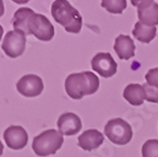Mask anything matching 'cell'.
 Wrapping results in <instances>:
<instances>
[{
	"label": "cell",
	"mask_w": 158,
	"mask_h": 157,
	"mask_svg": "<svg viewBox=\"0 0 158 157\" xmlns=\"http://www.w3.org/2000/svg\"><path fill=\"white\" fill-rule=\"evenodd\" d=\"M65 91L73 100H81L85 95H91L100 87V80L93 72L84 71L80 73H72L66 78Z\"/></svg>",
	"instance_id": "7a4b0ae2"
},
{
	"label": "cell",
	"mask_w": 158,
	"mask_h": 157,
	"mask_svg": "<svg viewBox=\"0 0 158 157\" xmlns=\"http://www.w3.org/2000/svg\"><path fill=\"white\" fill-rule=\"evenodd\" d=\"M93 71L98 72L102 78H111L117 71V63L110 53L100 52L93 57L91 61Z\"/></svg>",
	"instance_id": "52a82bcc"
},
{
	"label": "cell",
	"mask_w": 158,
	"mask_h": 157,
	"mask_svg": "<svg viewBox=\"0 0 158 157\" xmlns=\"http://www.w3.org/2000/svg\"><path fill=\"white\" fill-rule=\"evenodd\" d=\"M12 26L23 33L32 34L41 41H50L54 37V28L49 19L30 8H20L13 15Z\"/></svg>",
	"instance_id": "6da1fadb"
},
{
	"label": "cell",
	"mask_w": 158,
	"mask_h": 157,
	"mask_svg": "<svg viewBox=\"0 0 158 157\" xmlns=\"http://www.w3.org/2000/svg\"><path fill=\"white\" fill-rule=\"evenodd\" d=\"M143 87L146 91V95H147V99L146 101L148 102H153V103H158V87H150L149 84L144 83Z\"/></svg>",
	"instance_id": "ac0fdd59"
},
{
	"label": "cell",
	"mask_w": 158,
	"mask_h": 157,
	"mask_svg": "<svg viewBox=\"0 0 158 157\" xmlns=\"http://www.w3.org/2000/svg\"><path fill=\"white\" fill-rule=\"evenodd\" d=\"M156 33H157L156 27L147 26L140 21L135 23L134 29H133V36L143 43H149L152 40L155 39Z\"/></svg>",
	"instance_id": "9a60e30c"
},
{
	"label": "cell",
	"mask_w": 158,
	"mask_h": 157,
	"mask_svg": "<svg viewBox=\"0 0 158 157\" xmlns=\"http://www.w3.org/2000/svg\"><path fill=\"white\" fill-rule=\"evenodd\" d=\"M58 128L62 135H75L77 134L82 128V121L77 114L74 113H63L62 115H60L58 120Z\"/></svg>",
	"instance_id": "8fae6325"
},
{
	"label": "cell",
	"mask_w": 158,
	"mask_h": 157,
	"mask_svg": "<svg viewBox=\"0 0 158 157\" xmlns=\"http://www.w3.org/2000/svg\"><path fill=\"white\" fill-rule=\"evenodd\" d=\"M26 42V33L15 29L5 34L1 48L5 54L8 55L9 58H18L24 52Z\"/></svg>",
	"instance_id": "8992f818"
},
{
	"label": "cell",
	"mask_w": 158,
	"mask_h": 157,
	"mask_svg": "<svg viewBox=\"0 0 158 157\" xmlns=\"http://www.w3.org/2000/svg\"><path fill=\"white\" fill-rule=\"evenodd\" d=\"M146 83L149 84L150 87H158V68L150 69L145 75Z\"/></svg>",
	"instance_id": "d6986e66"
},
{
	"label": "cell",
	"mask_w": 158,
	"mask_h": 157,
	"mask_svg": "<svg viewBox=\"0 0 158 157\" xmlns=\"http://www.w3.org/2000/svg\"><path fill=\"white\" fill-rule=\"evenodd\" d=\"M135 43L133 39L125 34H119L115 39L114 50L118 58L122 60H128L135 55Z\"/></svg>",
	"instance_id": "4fadbf2b"
},
{
	"label": "cell",
	"mask_w": 158,
	"mask_h": 157,
	"mask_svg": "<svg viewBox=\"0 0 158 157\" xmlns=\"http://www.w3.org/2000/svg\"><path fill=\"white\" fill-rule=\"evenodd\" d=\"M3 139L7 146L11 149H22L28 143V133L22 126L12 125L3 132Z\"/></svg>",
	"instance_id": "30bf717a"
},
{
	"label": "cell",
	"mask_w": 158,
	"mask_h": 157,
	"mask_svg": "<svg viewBox=\"0 0 158 157\" xmlns=\"http://www.w3.org/2000/svg\"><path fill=\"white\" fill-rule=\"evenodd\" d=\"M63 135L56 129H48L35 136L32 143V149L38 156L45 157L54 155L63 144Z\"/></svg>",
	"instance_id": "277c9868"
},
{
	"label": "cell",
	"mask_w": 158,
	"mask_h": 157,
	"mask_svg": "<svg viewBox=\"0 0 158 157\" xmlns=\"http://www.w3.org/2000/svg\"><path fill=\"white\" fill-rule=\"evenodd\" d=\"M101 6L105 8L108 12L112 13H122L126 8V0H104L101 2Z\"/></svg>",
	"instance_id": "2e32d148"
},
{
	"label": "cell",
	"mask_w": 158,
	"mask_h": 157,
	"mask_svg": "<svg viewBox=\"0 0 158 157\" xmlns=\"http://www.w3.org/2000/svg\"><path fill=\"white\" fill-rule=\"evenodd\" d=\"M17 90L26 97H35L43 91V81L39 75L27 74L22 76L17 83Z\"/></svg>",
	"instance_id": "ba28073f"
},
{
	"label": "cell",
	"mask_w": 158,
	"mask_h": 157,
	"mask_svg": "<svg viewBox=\"0 0 158 157\" xmlns=\"http://www.w3.org/2000/svg\"><path fill=\"white\" fill-rule=\"evenodd\" d=\"M51 15L53 19L64 27L65 31L79 33L82 29V17L80 12L69 1L56 0L51 6Z\"/></svg>",
	"instance_id": "3957f363"
},
{
	"label": "cell",
	"mask_w": 158,
	"mask_h": 157,
	"mask_svg": "<svg viewBox=\"0 0 158 157\" xmlns=\"http://www.w3.org/2000/svg\"><path fill=\"white\" fill-rule=\"evenodd\" d=\"M132 3L137 7L138 19L144 24L150 27H155L158 24V3L152 0H142L134 1Z\"/></svg>",
	"instance_id": "9c48e42d"
},
{
	"label": "cell",
	"mask_w": 158,
	"mask_h": 157,
	"mask_svg": "<svg viewBox=\"0 0 158 157\" xmlns=\"http://www.w3.org/2000/svg\"><path fill=\"white\" fill-rule=\"evenodd\" d=\"M123 96L129 104L134 105V106H138L144 103L147 95H146V91L143 87V84H136L132 83L128 84L124 90Z\"/></svg>",
	"instance_id": "5bb4252c"
},
{
	"label": "cell",
	"mask_w": 158,
	"mask_h": 157,
	"mask_svg": "<svg viewBox=\"0 0 158 157\" xmlns=\"http://www.w3.org/2000/svg\"><path fill=\"white\" fill-rule=\"evenodd\" d=\"M104 134L107 138L116 145H126L132 141V127L123 118H113L106 123Z\"/></svg>",
	"instance_id": "5b68a950"
},
{
	"label": "cell",
	"mask_w": 158,
	"mask_h": 157,
	"mask_svg": "<svg viewBox=\"0 0 158 157\" xmlns=\"http://www.w3.org/2000/svg\"><path fill=\"white\" fill-rule=\"evenodd\" d=\"M143 157H158V139H148L142 147Z\"/></svg>",
	"instance_id": "e0dca14e"
},
{
	"label": "cell",
	"mask_w": 158,
	"mask_h": 157,
	"mask_svg": "<svg viewBox=\"0 0 158 157\" xmlns=\"http://www.w3.org/2000/svg\"><path fill=\"white\" fill-rule=\"evenodd\" d=\"M104 135L98 129H87L83 134H81L77 138V144L84 151L91 152L93 149H96L103 144Z\"/></svg>",
	"instance_id": "7c38bea8"
}]
</instances>
